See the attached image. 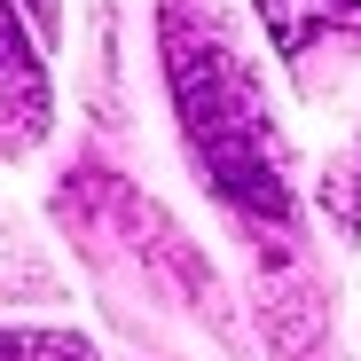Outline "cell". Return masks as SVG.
<instances>
[{
    "mask_svg": "<svg viewBox=\"0 0 361 361\" xmlns=\"http://www.w3.org/2000/svg\"><path fill=\"white\" fill-rule=\"evenodd\" d=\"M165 79L180 102V142L197 149L204 180L252 220H283V149L267 126L259 79L244 71L228 24L204 8V0H165Z\"/></svg>",
    "mask_w": 361,
    "mask_h": 361,
    "instance_id": "obj_1",
    "label": "cell"
},
{
    "mask_svg": "<svg viewBox=\"0 0 361 361\" xmlns=\"http://www.w3.org/2000/svg\"><path fill=\"white\" fill-rule=\"evenodd\" d=\"M0 361H94V345L71 338V330H8L0 338Z\"/></svg>",
    "mask_w": 361,
    "mask_h": 361,
    "instance_id": "obj_4",
    "label": "cell"
},
{
    "mask_svg": "<svg viewBox=\"0 0 361 361\" xmlns=\"http://www.w3.org/2000/svg\"><path fill=\"white\" fill-rule=\"evenodd\" d=\"M8 149H32L39 142V126H47V79H39V55L24 47V32H16V16H8Z\"/></svg>",
    "mask_w": 361,
    "mask_h": 361,
    "instance_id": "obj_3",
    "label": "cell"
},
{
    "mask_svg": "<svg viewBox=\"0 0 361 361\" xmlns=\"http://www.w3.org/2000/svg\"><path fill=\"white\" fill-rule=\"evenodd\" d=\"M353 180H361V173H353ZM345 220H361V197H353V204H345Z\"/></svg>",
    "mask_w": 361,
    "mask_h": 361,
    "instance_id": "obj_5",
    "label": "cell"
},
{
    "mask_svg": "<svg viewBox=\"0 0 361 361\" xmlns=\"http://www.w3.org/2000/svg\"><path fill=\"white\" fill-rule=\"evenodd\" d=\"M259 24H267V39L298 63L307 47L361 32V0H259Z\"/></svg>",
    "mask_w": 361,
    "mask_h": 361,
    "instance_id": "obj_2",
    "label": "cell"
}]
</instances>
